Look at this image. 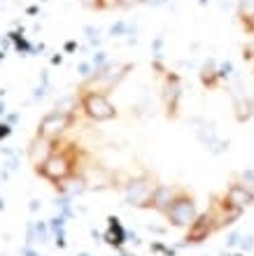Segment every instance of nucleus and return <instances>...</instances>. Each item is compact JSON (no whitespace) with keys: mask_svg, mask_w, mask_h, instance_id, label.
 Instances as JSON below:
<instances>
[{"mask_svg":"<svg viewBox=\"0 0 254 256\" xmlns=\"http://www.w3.org/2000/svg\"><path fill=\"white\" fill-rule=\"evenodd\" d=\"M168 219L175 224V226H191L196 216V202L189 194H177L175 200L170 202V208L166 210Z\"/></svg>","mask_w":254,"mask_h":256,"instance_id":"1","label":"nucleus"},{"mask_svg":"<svg viewBox=\"0 0 254 256\" xmlns=\"http://www.w3.org/2000/svg\"><path fill=\"white\" fill-rule=\"evenodd\" d=\"M82 108L96 122H105V119H112L114 116V105L107 100L105 94H98V91H91V94L84 96Z\"/></svg>","mask_w":254,"mask_h":256,"instance_id":"2","label":"nucleus"},{"mask_svg":"<svg viewBox=\"0 0 254 256\" xmlns=\"http://www.w3.org/2000/svg\"><path fill=\"white\" fill-rule=\"evenodd\" d=\"M38 170H40L42 177H47L52 182H61V180H66L73 172V161L66 154H52L42 161V166Z\"/></svg>","mask_w":254,"mask_h":256,"instance_id":"3","label":"nucleus"},{"mask_svg":"<svg viewBox=\"0 0 254 256\" xmlns=\"http://www.w3.org/2000/svg\"><path fill=\"white\" fill-rule=\"evenodd\" d=\"M217 222H219V214H217V212H205V214L196 216L194 222H191V226H189L187 240H191V242H201V240H205V238L219 226Z\"/></svg>","mask_w":254,"mask_h":256,"instance_id":"4","label":"nucleus"},{"mask_svg":"<svg viewBox=\"0 0 254 256\" xmlns=\"http://www.w3.org/2000/svg\"><path fill=\"white\" fill-rule=\"evenodd\" d=\"M68 124H70V116H68L66 112L56 110V112H52V114H47L45 119H42L40 133L45 135V138H54V135L63 133V130L68 128Z\"/></svg>","mask_w":254,"mask_h":256,"instance_id":"5","label":"nucleus"},{"mask_svg":"<svg viewBox=\"0 0 254 256\" xmlns=\"http://www.w3.org/2000/svg\"><path fill=\"white\" fill-rule=\"evenodd\" d=\"M233 208H238V210H242V208H247V205H252L254 202V194L245 186V184H233V186H228V191H226V196H224Z\"/></svg>","mask_w":254,"mask_h":256,"instance_id":"6","label":"nucleus"},{"mask_svg":"<svg viewBox=\"0 0 254 256\" xmlns=\"http://www.w3.org/2000/svg\"><path fill=\"white\" fill-rule=\"evenodd\" d=\"M242 24H245V28H247L249 33L254 35V14H249V16H242Z\"/></svg>","mask_w":254,"mask_h":256,"instance_id":"7","label":"nucleus"}]
</instances>
